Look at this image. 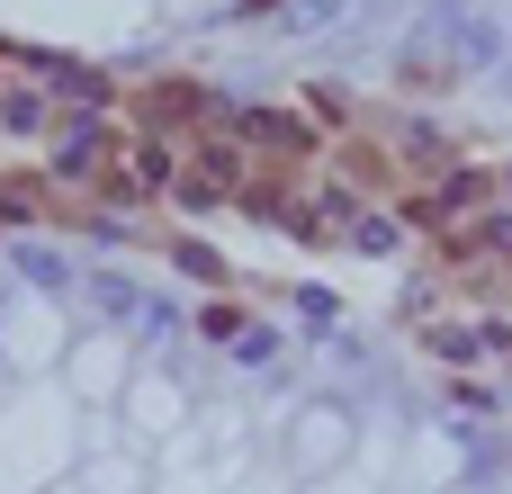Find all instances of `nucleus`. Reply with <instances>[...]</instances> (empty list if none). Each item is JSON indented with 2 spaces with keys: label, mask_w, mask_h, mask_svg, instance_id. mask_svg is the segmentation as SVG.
<instances>
[{
  "label": "nucleus",
  "mask_w": 512,
  "mask_h": 494,
  "mask_svg": "<svg viewBox=\"0 0 512 494\" xmlns=\"http://www.w3.org/2000/svg\"><path fill=\"white\" fill-rule=\"evenodd\" d=\"M495 63H504V27H495L486 9H468V0H432V9L414 18V36L396 45V72H405L414 90H441V81L495 72Z\"/></svg>",
  "instance_id": "1"
},
{
  "label": "nucleus",
  "mask_w": 512,
  "mask_h": 494,
  "mask_svg": "<svg viewBox=\"0 0 512 494\" xmlns=\"http://www.w3.org/2000/svg\"><path fill=\"white\" fill-rule=\"evenodd\" d=\"M99 144H108V117L81 108L45 135V180H99Z\"/></svg>",
  "instance_id": "2"
},
{
  "label": "nucleus",
  "mask_w": 512,
  "mask_h": 494,
  "mask_svg": "<svg viewBox=\"0 0 512 494\" xmlns=\"http://www.w3.org/2000/svg\"><path fill=\"white\" fill-rule=\"evenodd\" d=\"M9 261H18V279H27V288H54V297L72 288V252H63V243H18Z\"/></svg>",
  "instance_id": "3"
},
{
  "label": "nucleus",
  "mask_w": 512,
  "mask_h": 494,
  "mask_svg": "<svg viewBox=\"0 0 512 494\" xmlns=\"http://www.w3.org/2000/svg\"><path fill=\"white\" fill-rule=\"evenodd\" d=\"M45 108H54V90H45V81H9V90H0V135H36V126H45Z\"/></svg>",
  "instance_id": "4"
},
{
  "label": "nucleus",
  "mask_w": 512,
  "mask_h": 494,
  "mask_svg": "<svg viewBox=\"0 0 512 494\" xmlns=\"http://www.w3.org/2000/svg\"><path fill=\"white\" fill-rule=\"evenodd\" d=\"M90 306H99L108 324H144V288H135V279H90Z\"/></svg>",
  "instance_id": "5"
},
{
  "label": "nucleus",
  "mask_w": 512,
  "mask_h": 494,
  "mask_svg": "<svg viewBox=\"0 0 512 494\" xmlns=\"http://www.w3.org/2000/svg\"><path fill=\"white\" fill-rule=\"evenodd\" d=\"M180 180V162H171V144L153 135V144H135V189H171Z\"/></svg>",
  "instance_id": "6"
},
{
  "label": "nucleus",
  "mask_w": 512,
  "mask_h": 494,
  "mask_svg": "<svg viewBox=\"0 0 512 494\" xmlns=\"http://www.w3.org/2000/svg\"><path fill=\"white\" fill-rule=\"evenodd\" d=\"M234 360H243L252 378H270V369H279V333H261V324H252V333H234Z\"/></svg>",
  "instance_id": "7"
},
{
  "label": "nucleus",
  "mask_w": 512,
  "mask_h": 494,
  "mask_svg": "<svg viewBox=\"0 0 512 494\" xmlns=\"http://www.w3.org/2000/svg\"><path fill=\"white\" fill-rule=\"evenodd\" d=\"M351 225H360L351 243H360V252H378V261H387L396 243H405V234H396V216H351Z\"/></svg>",
  "instance_id": "8"
},
{
  "label": "nucleus",
  "mask_w": 512,
  "mask_h": 494,
  "mask_svg": "<svg viewBox=\"0 0 512 494\" xmlns=\"http://www.w3.org/2000/svg\"><path fill=\"white\" fill-rule=\"evenodd\" d=\"M0 216L27 225V216H36V189H27V180H0Z\"/></svg>",
  "instance_id": "9"
},
{
  "label": "nucleus",
  "mask_w": 512,
  "mask_h": 494,
  "mask_svg": "<svg viewBox=\"0 0 512 494\" xmlns=\"http://www.w3.org/2000/svg\"><path fill=\"white\" fill-rule=\"evenodd\" d=\"M486 243H495V252H512V207H504V216H486Z\"/></svg>",
  "instance_id": "10"
}]
</instances>
